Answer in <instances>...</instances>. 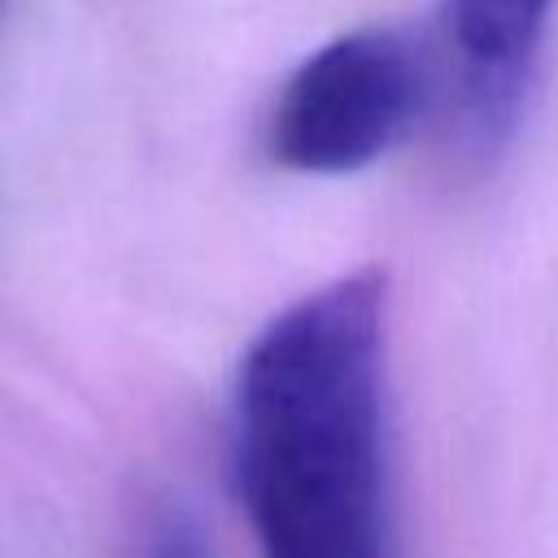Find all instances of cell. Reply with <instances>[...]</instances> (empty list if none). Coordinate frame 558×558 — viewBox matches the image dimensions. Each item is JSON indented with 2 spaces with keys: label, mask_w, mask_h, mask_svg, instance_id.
Wrapping results in <instances>:
<instances>
[{
  "label": "cell",
  "mask_w": 558,
  "mask_h": 558,
  "mask_svg": "<svg viewBox=\"0 0 558 558\" xmlns=\"http://www.w3.org/2000/svg\"><path fill=\"white\" fill-rule=\"evenodd\" d=\"M231 480L262 558H397L379 270L296 296L253 336Z\"/></svg>",
  "instance_id": "obj_1"
},
{
  "label": "cell",
  "mask_w": 558,
  "mask_h": 558,
  "mask_svg": "<svg viewBox=\"0 0 558 558\" xmlns=\"http://www.w3.org/2000/svg\"><path fill=\"white\" fill-rule=\"evenodd\" d=\"M423 100L427 65L405 31L336 35L283 78L266 118V157L296 174H353L410 135Z\"/></svg>",
  "instance_id": "obj_2"
},
{
  "label": "cell",
  "mask_w": 558,
  "mask_h": 558,
  "mask_svg": "<svg viewBox=\"0 0 558 558\" xmlns=\"http://www.w3.org/2000/svg\"><path fill=\"white\" fill-rule=\"evenodd\" d=\"M554 0H445L466 144L497 153L523 109Z\"/></svg>",
  "instance_id": "obj_3"
},
{
  "label": "cell",
  "mask_w": 558,
  "mask_h": 558,
  "mask_svg": "<svg viewBox=\"0 0 558 558\" xmlns=\"http://www.w3.org/2000/svg\"><path fill=\"white\" fill-rule=\"evenodd\" d=\"M135 558H205V549H201L196 527L183 514H161L148 527V536H144Z\"/></svg>",
  "instance_id": "obj_4"
}]
</instances>
